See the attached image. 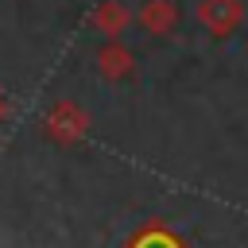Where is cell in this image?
<instances>
[{
	"instance_id": "obj_5",
	"label": "cell",
	"mask_w": 248,
	"mask_h": 248,
	"mask_svg": "<svg viewBox=\"0 0 248 248\" xmlns=\"http://www.w3.org/2000/svg\"><path fill=\"white\" fill-rule=\"evenodd\" d=\"M124 248H190L170 225H163V221H151V225H143Z\"/></svg>"
},
{
	"instance_id": "obj_1",
	"label": "cell",
	"mask_w": 248,
	"mask_h": 248,
	"mask_svg": "<svg viewBox=\"0 0 248 248\" xmlns=\"http://www.w3.org/2000/svg\"><path fill=\"white\" fill-rule=\"evenodd\" d=\"M198 23L213 39H225L244 23V0H202L198 4Z\"/></svg>"
},
{
	"instance_id": "obj_3",
	"label": "cell",
	"mask_w": 248,
	"mask_h": 248,
	"mask_svg": "<svg viewBox=\"0 0 248 248\" xmlns=\"http://www.w3.org/2000/svg\"><path fill=\"white\" fill-rule=\"evenodd\" d=\"M97 70H101L108 81H120V78H128V74L136 70V58H132L128 46H120L116 39H108V43L97 50Z\"/></svg>"
},
{
	"instance_id": "obj_6",
	"label": "cell",
	"mask_w": 248,
	"mask_h": 248,
	"mask_svg": "<svg viewBox=\"0 0 248 248\" xmlns=\"http://www.w3.org/2000/svg\"><path fill=\"white\" fill-rule=\"evenodd\" d=\"M128 23H132V12H128L120 0H105V4H97V12H93V27H97L101 35H108V39H116Z\"/></svg>"
},
{
	"instance_id": "obj_4",
	"label": "cell",
	"mask_w": 248,
	"mask_h": 248,
	"mask_svg": "<svg viewBox=\"0 0 248 248\" xmlns=\"http://www.w3.org/2000/svg\"><path fill=\"white\" fill-rule=\"evenodd\" d=\"M140 23L151 35H170L178 27V4L174 0H147L140 8Z\"/></svg>"
},
{
	"instance_id": "obj_2",
	"label": "cell",
	"mask_w": 248,
	"mask_h": 248,
	"mask_svg": "<svg viewBox=\"0 0 248 248\" xmlns=\"http://www.w3.org/2000/svg\"><path fill=\"white\" fill-rule=\"evenodd\" d=\"M85 112L74 105V101H58L54 108H50V116H46V128H50V136L58 140V143H74V140H81L85 136Z\"/></svg>"
},
{
	"instance_id": "obj_7",
	"label": "cell",
	"mask_w": 248,
	"mask_h": 248,
	"mask_svg": "<svg viewBox=\"0 0 248 248\" xmlns=\"http://www.w3.org/2000/svg\"><path fill=\"white\" fill-rule=\"evenodd\" d=\"M0 116H4V97H0Z\"/></svg>"
}]
</instances>
